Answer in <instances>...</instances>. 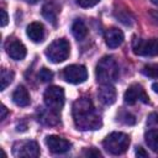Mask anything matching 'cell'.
Returning a JSON list of instances; mask_svg holds the SVG:
<instances>
[{
	"mask_svg": "<svg viewBox=\"0 0 158 158\" xmlns=\"http://www.w3.org/2000/svg\"><path fill=\"white\" fill-rule=\"evenodd\" d=\"M70 46L69 42L64 38H58L53 41L46 48V56L52 63H62L69 57Z\"/></svg>",
	"mask_w": 158,
	"mask_h": 158,
	"instance_id": "obj_4",
	"label": "cell"
},
{
	"mask_svg": "<svg viewBox=\"0 0 158 158\" xmlns=\"http://www.w3.org/2000/svg\"><path fill=\"white\" fill-rule=\"evenodd\" d=\"M63 79L70 84H80L88 79V70L81 64H72L64 68Z\"/></svg>",
	"mask_w": 158,
	"mask_h": 158,
	"instance_id": "obj_7",
	"label": "cell"
},
{
	"mask_svg": "<svg viewBox=\"0 0 158 158\" xmlns=\"http://www.w3.org/2000/svg\"><path fill=\"white\" fill-rule=\"evenodd\" d=\"M120 120H121L123 123H126V125H133V123L136 122L135 116L131 115V114H128V112H123V117L120 116Z\"/></svg>",
	"mask_w": 158,
	"mask_h": 158,
	"instance_id": "obj_23",
	"label": "cell"
},
{
	"mask_svg": "<svg viewBox=\"0 0 158 158\" xmlns=\"http://www.w3.org/2000/svg\"><path fill=\"white\" fill-rule=\"evenodd\" d=\"M149 16L151 19L158 23V10H153V11H149Z\"/></svg>",
	"mask_w": 158,
	"mask_h": 158,
	"instance_id": "obj_28",
	"label": "cell"
},
{
	"mask_svg": "<svg viewBox=\"0 0 158 158\" xmlns=\"http://www.w3.org/2000/svg\"><path fill=\"white\" fill-rule=\"evenodd\" d=\"M84 154L88 156V157H100V156H101V153H100L98 149H95V148H89V149H86V151L84 152Z\"/></svg>",
	"mask_w": 158,
	"mask_h": 158,
	"instance_id": "obj_24",
	"label": "cell"
},
{
	"mask_svg": "<svg viewBox=\"0 0 158 158\" xmlns=\"http://www.w3.org/2000/svg\"><path fill=\"white\" fill-rule=\"evenodd\" d=\"M136 156H137L138 158H146V157H148V153H147L142 147H137V149H136Z\"/></svg>",
	"mask_w": 158,
	"mask_h": 158,
	"instance_id": "obj_27",
	"label": "cell"
},
{
	"mask_svg": "<svg viewBox=\"0 0 158 158\" xmlns=\"http://www.w3.org/2000/svg\"><path fill=\"white\" fill-rule=\"evenodd\" d=\"M26 33L32 42L38 43L44 38V27L41 22H31L26 28Z\"/></svg>",
	"mask_w": 158,
	"mask_h": 158,
	"instance_id": "obj_14",
	"label": "cell"
},
{
	"mask_svg": "<svg viewBox=\"0 0 158 158\" xmlns=\"http://www.w3.org/2000/svg\"><path fill=\"white\" fill-rule=\"evenodd\" d=\"M96 80L100 84H111L118 78V64L111 56L102 57L95 69Z\"/></svg>",
	"mask_w": 158,
	"mask_h": 158,
	"instance_id": "obj_2",
	"label": "cell"
},
{
	"mask_svg": "<svg viewBox=\"0 0 158 158\" xmlns=\"http://www.w3.org/2000/svg\"><path fill=\"white\" fill-rule=\"evenodd\" d=\"M151 1H152L154 5H158V0H151Z\"/></svg>",
	"mask_w": 158,
	"mask_h": 158,
	"instance_id": "obj_32",
	"label": "cell"
},
{
	"mask_svg": "<svg viewBox=\"0 0 158 158\" xmlns=\"http://www.w3.org/2000/svg\"><path fill=\"white\" fill-rule=\"evenodd\" d=\"M26 2H28V4H36L38 0H25Z\"/></svg>",
	"mask_w": 158,
	"mask_h": 158,
	"instance_id": "obj_31",
	"label": "cell"
},
{
	"mask_svg": "<svg viewBox=\"0 0 158 158\" xmlns=\"http://www.w3.org/2000/svg\"><path fill=\"white\" fill-rule=\"evenodd\" d=\"M12 154L15 157L36 158L40 156V147L35 141H21L14 144Z\"/></svg>",
	"mask_w": 158,
	"mask_h": 158,
	"instance_id": "obj_8",
	"label": "cell"
},
{
	"mask_svg": "<svg viewBox=\"0 0 158 158\" xmlns=\"http://www.w3.org/2000/svg\"><path fill=\"white\" fill-rule=\"evenodd\" d=\"M72 33L78 41H81L88 36V27L81 20H77L72 25Z\"/></svg>",
	"mask_w": 158,
	"mask_h": 158,
	"instance_id": "obj_16",
	"label": "cell"
},
{
	"mask_svg": "<svg viewBox=\"0 0 158 158\" xmlns=\"http://www.w3.org/2000/svg\"><path fill=\"white\" fill-rule=\"evenodd\" d=\"M102 146L109 153L118 156L127 151L130 146V137L123 132H112L104 139Z\"/></svg>",
	"mask_w": 158,
	"mask_h": 158,
	"instance_id": "obj_3",
	"label": "cell"
},
{
	"mask_svg": "<svg viewBox=\"0 0 158 158\" xmlns=\"http://www.w3.org/2000/svg\"><path fill=\"white\" fill-rule=\"evenodd\" d=\"M42 15L47 19V21L52 22L53 25H56V20H57V12L56 10L51 6V5H44L42 7Z\"/></svg>",
	"mask_w": 158,
	"mask_h": 158,
	"instance_id": "obj_19",
	"label": "cell"
},
{
	"mask_svg": "<svg viewBox=\"0 0 158 158\" xmlns=\"http://www.w3.org/2000/svg\"><path fill=\"white\" fill-rule=\"evenodd\" d=\"M5 49L7 56L15 60H22L26 57V47L17 40H9L5 44Z\"/></svg>",
	"mask_w": 158,
	"mask_h": 158,
	"instance_id": "obj_11",
	"label": "cell"
},
{
	"mask_svg": "<svg viewBox=\"0 0 158 158\" xmlns=\"http://www.w3.org/2000/svg\"><path fill=\"white\" fill-rule=\"evenodd\" d=\"M123 40H125L123 32L116 27L109 28L105 32V43L109 48H117L118 46L122 44Z\"/></svg>",
	"mask_w": 158,
	"mask_h": 158,
	"instance_id": "obj_12",
	"label": "cell"
},
{
	"mask_svg": "<svg viewBox=\"0 0 158 158\" xmlns=\"http://www.w3.org/2000/svg\"><path fill=\"white\" fill-rule=\"evenodd\" d=\"M98 98L104 105H112L116 101V90L111 84H101L98 91Z\"/></svg>",
	"mask_w": 158,
	"mask_h": 158,
	"instance_id": "obj_13",
	"label": "cell"
},
{
	"mask_svg": "<svg viewBox=\"0 0 158 158\" xmlns=\"http://www.w3.org/2000/svg\"><path fill=\"white\" fill-rule=\"evenodd\" d=\"M73 120L78 130H98L101 127V117L96 112L91 100L86 96H81L73 104Z\"/></svg>",
	"mask_w": 158,
	"mask_h": 158,
	"instance_id": "obj_1",
	"label": "cell"
},
{
	"mask_svg": "<svg viewBox=\"0 0 158 158\" xmlns=\"http://www.w3.org/2000/svg\"><path fill=\"white\" fill-rule=\"evenodd\" d=\"M0 14H1V20H0V25H1V27H5V26L7 25V21H9L7 14H6V11H5V10H1V11H0Z\"/></svg>",
	"mask_w": 158,
	"mask_h": 158,
	"instance_id": "obj_26",
	"label": "cell"
},
{
	"mask_svg": "<svg viewBox=\"0 0 158 158\" xmlns=\"http://www.w3.org/2000/svg\"><path fill=\"white\" fill-rule=\"evenodd\" d=\"M38 78H40L42 81L47 83V81H51V80H52L53 73H52L49 69H47V68H42V69L40 70V73H38Z\"/></svg>",
	"mask_w": 158,
	"mask_h": 158,
	"instance_id": "obj_21",
	"label": "cell"
},
{
	"mask_svg": "<svg viewBox=\"0 0 158 158\" xmlns=\"http://www.w3.org/2000/svg\"><path fill=\"white\" fill-rule=\"evenodd\" d=\"M133 53L143 57H154L158 54V38L136 40L133 42Z\"/></svg>",
	"mask_w": 158,
	"mask_h": 158,
	"instance_id": "obj_6",
	"label": "cell"
},
{
	"mask_svg": "<svg viewBox=\"0 0 158 158\" xmlns=\"http://www.w3.org/2000/svg\"><path fill=\"white\" fill-rule=\"evenodd\" d=\"M44 105L48 110H52L54 112H59L64 105V90L60 86L52 85L48 86L43 94Z\"/></svg>",
	"mask_w": 158,
	"mask_h": 158,
	"instance_id": "obj_5",
	"label": "cell"
},
{
	"mask_svg": "<svg viewBox=\"0 0 158 158\" xmlns=\"http://www.w3.org/2000/svg\"><path fill=\"white\" fill-rule=\"evenodd\" d=\"M46 142V146L48 147V149L52 152V153H56V154H62V153H65L70 149L72 144L69 141H67L65 138L63 137H59V136H56V135H49L46 137L44 139Z\"/></svg>",
	"mask_w": 158,
	"mask_h": 158,
	"instance_id": "obj_10",
	"label": "cell"
},
{
	"mask_svg": "<svg viewBox=\"0 0 158 158\" xmlns=\"http://www.w3.org/2000/svg\"><path fill=\"white\" fill-rule=\"evenodd\" d=\"M14 80V72L9 70V69H1V74H0V90H5L7 85H10Z\"/></svg>",
	"mask_w": 158,
	"mask_h": 158,
	"instance_id": "obj_18",
	"label": "cell"
},
{
	"mask_svg": "<svg viewBox=\"0 0 158 158\" xmlns=\"http://www.w3.org/2000/svg\"><path fill=\"white\" fill-rule=\"evenodd\" d=\"M77 4L80 6V7H93L95 6L96 4H99L100 0H75Z\"/></svg>",
	"mask_w": 158,
	"mask_h": 158,
	"instance_id": "obj_22",
	"label": "cell"
},
{
	"mask_svg": "<svg viewBox=\"0 0 158 158\" xmlns=\"http://www.w3.org/2000/svg\"><path fill=\"white\" fill-rule=\"evenodd\" d=\"M6 115H7V109H6V106H1V116H0V118L1 120H4L5 117H6Z\"/></svg>",
	"mask_w": 158,
	"mask_h": 158,
	"instance_id": "obj_29",
	"label": "cell"
},
{
	"mask_svg": "<svg viewBox=\"0 0 158 158\" xmlns=\"http://www.w3.org/2000/svg\"><path fill=\"white\" fill-rule=\"evenodd\" d=\"M152 89H153V91H154V93H158V83L152 84Z\"/></svg>",
	"mask_w": 158,
	"mask_h": 158,
	"instance_id": "obj_30",
	"label": "cell"
},
{
	"mask_svg": "<svg viewBox=\"0 0 158 158\" xmlns=\"http://www.w3.org/2000/svg\"><path fill=\"white\" fill-rule=\"evenodd\" d=\"M144 141L153 152H158V130H149L144 135Z\"/></svg>",
	"mask_w": 158,
	"mask_h": 158,
	"instance_id": "obj_17",
	"label": "cell"
},
{
	"mask_svg": "<svg viewBox=\"0 0 158 158\" xmlns=\"http://www.w3.org/2000/svg\"><path fill=\"white\" fill-rule=\"evenodd\" d=\"M142 73L149 78H156L158 79V64H148L144 65L142 69Z\"/></svg>",
	"mask_w": 158,
	"mask_h": 158,
	"instance_id": "obj_20",
	"label": "cell"
},
{
	"mask_svg": "<svg viewBox=\"0 0 158 158\" xmlns=\"http://www.w3.org/2000/svg\"><path fill=\"white\" fill-rule=\"evenodd\" d=\"M147 123L148 125H158V114H151L148 116V120H147Z\"/></svg>",
	"mask_w": 158,
	"mask_h": 158,
	"instance_id": "obj_25",
	"label": "cell"
},
{
	"mask_svg": "<svg viewBox=\"0 0 158 158\" xmlns=\"http://www.w3.org/2000/svg\"><path fill=\"white\" fill-rule=\"evenodd\" d=\"M12 101H14L17 106H21V107L27 106V105L30 104V101H31L30 94H28L27 89H26L25 86H22V85H19V86L15 89V91L12 93Z\"/></svg>",
	"mask_w": 158,
	"mask_h": 158,
	"instance_id": "obj_15",
	"label": "cell"
},
{
	"mask_svg": "<svg viewBox=\"0 0 158 158\" xmlns=\"http://www.w3.org/2000/svg\"><path fill=\"white\" fill-rule=\"evenodd\" d=\"M123 100L126 104L128 105H133L136 104L137 101H142L144 104H147L149 101L148 99V95L146 94L144 89L142 88V85L139 84H132L127 88V90L125 91V95H123Z\"/></svg>",
	"mask_w": 158,
	"mask_h": 158,
	"instance_id": "obj_9",
	"label": "cell"
}]
</instances>
